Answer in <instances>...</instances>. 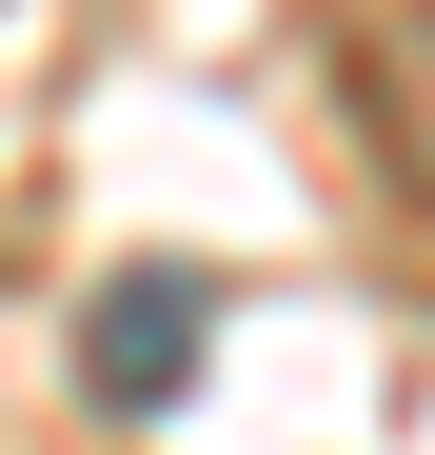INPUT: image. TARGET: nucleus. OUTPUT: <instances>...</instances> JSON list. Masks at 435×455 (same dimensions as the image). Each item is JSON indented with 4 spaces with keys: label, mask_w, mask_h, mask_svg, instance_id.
Masks as SVG:
<instances>
[{
    "label": "nucleus",
    "mask_w": 435,
    "mask_h": 455,
    "mask_svg": "<svg viewBox=\"0 0 435 455\" xmlns=\"http://www.w3.org/2000/svg\"><path fill=\"white\" fill-rule=\"evenodd\" d=\"M198 277H159V258H138V277H99V317H80V376H99V416H159L178 396V376H198Z\"/></svg>",
    "instance_id": "1"
},
{
    "label": "nucleus",
    "mask_w": 435,
    "mask_h": 455,
    "mask_svg": "<svg viewBox=\"0 0 435 455\" xmlns=\"http://www.w3.org/2000/svg\"><path fill=\"white\" fill-rule=\"evenodd\" d=\"M356 139H376L396 198L435 218V0H376V20H356Z\"/></svg>",
    "instance_id": "2"
}]
</instances>
